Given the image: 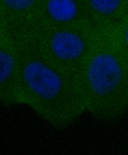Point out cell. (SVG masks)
<instances>
[{
	"label": "cell",
	"instance_id": "1",
	"mask_svg": "<svg viewBox=\"0 0 128 155\" xmlns=\"http://www.w3.org/2000/svg\"><path fill=\"white\" fill-rule=\"evenodd\" d=\"M19 53L20 103L56 130L73 125L86 113L77 77L52 63L32 30L14 37Z\"/></svg>",
	"mask_w": 128,
	"mask_h": 155
},
{
	"label": "cell",
	"instance_id": "2",
	"mask_svg": "<svg viewBox=\"0 0 128 155\" xmlns=\"http://www.w3.org/2000/svg\"><path fill=\"white\" fill-rule=\"evenodd\" d=\"M77 81L86 113L106 123L117 122L128 114V59L109 30H102Z\"/></svg>",
	"mask_w": 128,
	"mask_h": 155
},
{
	"label": "cell",
	"instance_id": "3",
	"mask_svg": "<svg viewBox=\"0 0 128 155\" xmlns=\"http://www.w3.org/2000/svg\"><path fill=\"white\" fill-rule=\"evenodd\" d=\"M39 48L56 67L77 77L98 40L102 29L94 23L32 29Z\"/></svg>",
	"mask_w": 128,
	"mask_h": 155
},
{
	"label": "cell",
	"instance_id": "4",
	"mask_svg": "<svg viewBox=\"0 0 128 155\" xmlns=\"http://www.w3.org/2000/svg\"><path fill=\"white\" fill-rule=\"evenodd\" d=\"M0 104L19 107V53L12 33L0 25Z\"/></svg>",
	"mask_w": 128,
	"mask_h": 155
},
{
	"label": "cell",
	"instance_id": "5",
	"mask_svg": "<svg viewBox=\"0 0 128 155\" xmlns=\"http://www.w3.org/2000/svg\"><path fill=\"white\" fill-rule=\"evenodd\" d=\"M90 22L85 0H42L33 29Z\"/></svg>",
	"mask_w": 128,
	"mask_h": 155
},
{
	"label": "cell",
	"instance_id": "6",
	"mask_svg": "<svg viewBox=\"0 0 128 155\" xmlns=\"http://www.w3.org/2000/svg\"><path fill=\"white\" fill-rule=\"evenodd\" d=\"M42 0H0V25L13 36L33 29Z\"/></svg>",
	"mask_w": 128,
	"mask_h": 155
},
{
	"label": "cell",
	"instance_id": "7",
	"mask_svg": "<svg viewBox=\"0 0 128 155\" xmlns=\"http://www.w3.org/2000/svg\"><path fill=\"white\" fill-rule=\"evenodd\" d=\"M92 22L102 30H112L128 13V0H85Z\"/></svg>",
	"mask_w": 128,
	"mask_h": 155
},
{
	"label": "cell",
	"instance_id": "8",
	"mask_svg": "<svg viewBox=\"0 0 128 155\" xmlns=\"http://www.w3.org/2000/svg\"><path fill=\"white\" fill-rule=\"evenodd\" d=\"M109 32L119 50L128 59V13L118 25L109 30Z\"/></svg>",
	"mask_w": 128,
	"mask_h": 155
}]
</instances>
